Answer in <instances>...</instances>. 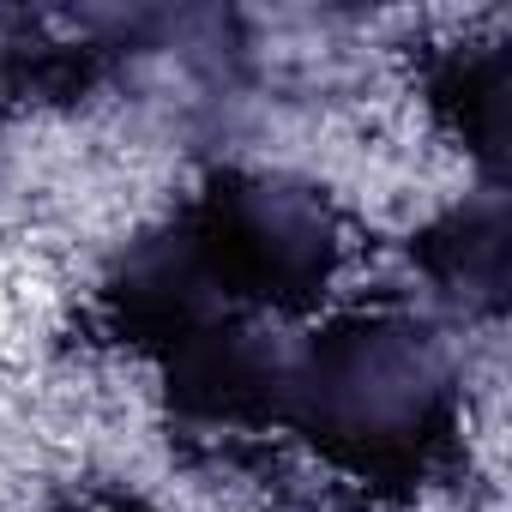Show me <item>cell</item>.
<instances>
[{"mask_svg":"<svg viewBox=\"0 0 512 512\" xmlns=\"http://www.w3.org/2000/svg\"><path fill=\"white\" fill-rule=\"evenodd\" d=\"M350 260V223L326 187L278 169H211L163 223L103 272L85 344L151 356L199 326L308 320Z\"/></svg>","mask_w":512,"mask_h":512,"instance_id":"1","label":"cell"},{"mask_svg":"<svg viewBox=\"0 0 512 512\" xmlns=\"http://www.w3.org/2000/svg\"><path fill=\"white\" fill-rule=\"evenodd\" d=\"M272 440H296L362 506H416L470 470L464 368L416 308H344L284 350Z\"/></svg>","mask_w":512,"mask_h":512,"instance_id":"2","label":"cell"},{"mask_svg":"<svg viewBox=\"0 0 512 512\" xmlns=\"http://www.w3.org/2000/svg\"><path fill=\"white\" fill-rule=\"evenodd\" d=\"M133 25L79 13H0V121L67 109L133 55Z\"/></svg>","mask_w":512,"mask_h":512,"instance_id":"3","label":"cell"},{"mask_svg":"<svg viewBox=\"0 0 512 512\" xmlns=\"http://www.w3.org/2000/svg\"><path fill=\"white\" fill-rule=\"evenodd\" d=\"M422 103L434 127L506 193V133H512V43L506 37H464L422 55Z\"/></svg>","mask_w":512,"mask_h":512,"instance_id":"4","label":"cell"},{"mask_svg":"<svg viewBox=\"0 0 512 512\" xmlns=\"http://www.w3.org/2000/svg\"><path fill=\"white\" fill-rule=\"evenodd\" d=\"M410 260L446 302H458L476 320H500L506 284H512V205H506V193L482 187L476 199L440 211L428 229H416Z\"/></svg>","mask_w":512,"mask_h":512,"instance_id":"5","label":"cell"},{"mask_svg":"<svg viewBox=\"0 0 512 512\" xmlns=\"http://www.w3.org/2000/svg\"><path fill=\"white\" fill-rule=\"evenodd\" d=\"M49 512H157L145 494H133V488H79V494H67V500H55Z\"/></svg>","mask_w":512,"mask_h":512,"instance_id":"6","label":"cell"}]
</instances>
